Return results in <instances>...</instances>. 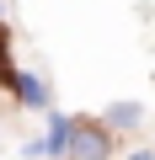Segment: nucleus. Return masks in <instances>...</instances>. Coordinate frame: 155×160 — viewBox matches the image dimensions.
I'll use <instances>...</instances> for the list:
<instances>
[{
	"instance_id": "1",
	"label": "nucleus",
	"mask_w": 155,
	"mask_h": 160,
	"mask_svg": "<svg viewBox=\"0 0 155 160\" xmlns=\"http://www.w3.org/2000/svg\"><path fill=\"white\" fill-rule=\"evenodd\" d=\"M6 80H11V91L22 96V107H48V86H43V75H32V69H11Z\"/></svg>"
},
{
	"instance_id": "2",
	"label": "nucleus",
	"mask_w": 155,
	"mask_h": 160,
	"mask_svg": "<svg viewBox=\"0 0 155 160\" xmlns=\"http://www.w3.org/2000/svg\"><path fill=\"white\" fill-rule=\"evenodd\" d=\"M70 133H75V118H59L48 123V139L43 144H27V155H70Z\"/></svg>"
},
{
	"instance_id": "3",
	"label": "nucleus",
	"mask_w": 155,
	"mask_h": 160,
	"mask_svg": "<svg viewBox=\"0 0 155 160\" xmlns=\"http://www.w3.org/2000/svg\"><path fill=\"white\" fill-rule=\"evenodd\" d=\"M112 144H107V133H96V128H86V123H75V133H70V155H107Z\"/></svg>"
},
{
	"instance_id": "4",
	"label": "nucleus",
	"mask_w": 155,
	"mask_h": 160,
	"mask_svg": "<svg viewBox=\"0 0 155 160\" xmlns=\"http://www.w3.org/2000/svg\"><path fill=\"white\" fill-rule=\"evenodd\" d=\"M139 118H144V112H139L134 102H118V107H107V123H118V128H134Z\"/></svg>"
}]
</instances>
